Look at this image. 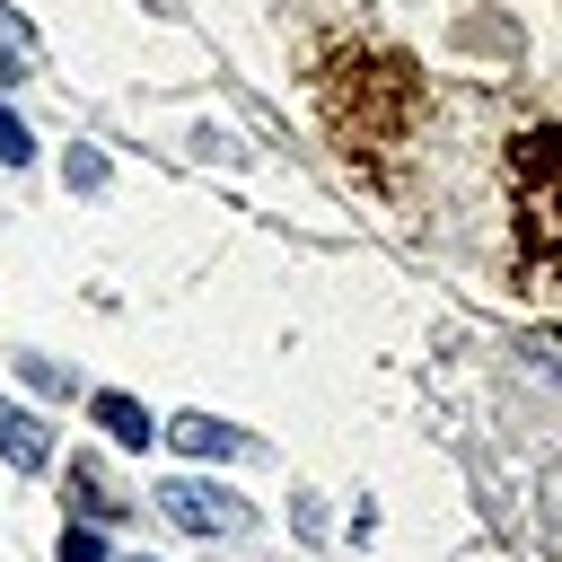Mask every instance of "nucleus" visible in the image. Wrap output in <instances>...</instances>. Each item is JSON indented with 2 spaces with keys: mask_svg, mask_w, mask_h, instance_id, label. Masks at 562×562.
I'll return each instance as SVG.
<instances>
[{
  "mask_svg": "<svg viewBox=\"0 0 562 562\" xmlns=\"http://www.w3.org/2000/svg\"><path fill=\"white\" fill-rule=\"evenodd\" d=\"M518 220H527V255L562 272V132L518 140Z\"/></svg>",
  "mask_w": 562,
  "mask_h": 562,
  "instance_id": "1",
  "label": "nucleus"
},
{
  "mask_svg": "<svg viewBox=\"0 0 562 562\" xmlns=\"http://www.w3.org/2000/svg\"><path fill=\"white\" fill-rule=\"evenodd\" d=\"M167 518H176V527H193V536H228V527H246V501L202 492V483H167Z\"/></svg>",
  "mask_w": 562,
  "mask_h": 562,
  "instance_id": "2",
  "label": "nucleus"
},
{
  "mask_svg": "<svg viewBox=\"0 0 562 562\" xmlns=\"http://www.w3.org/2000/svg\"><path fill=\"white\" fill-rule=\"evenodd\" d=\"M44 448H53L44 422H35L26 404H0V457H9V465H44Z\"/></svg>",
  "mask_w": 562,
  "mask_h": 562,
  "instance_id": "3",
  "label": "nucleus"
},
{
  "mask_svg": "<svg viewBox=\"0 0 562 562\" xmlns=\"http://www.w3.org/2000/svg\"><path fill=\"white\" fill-rule=\"evenodd\" d=\"M167 439H176L184 457H228V448H237V430H228V422H211V413H184Z\"/></svg>",
  "mask_w": 562,
  "mask_h": 562,
  "instance_id": "4",
  "label": "nucleus"
},
{
  "mask_svg": "<svg viewBox=\"0 0 562 562\" xmlns=\"http://www.w3.org/2000/svg\"><path fill=\"white\" fill-rule=\"evenodd\" d=\"M97 422H105L123 448H149V413H140L132 395H97Z\"/></svg>",
  "mask_w": 562,
  "mask_h": 562,
  "instance_id": "5",
  "label": "nucleus"
},
{
  "mask_svg": "<svg viewBox=\"0 0 562 562\" xmlns=\"http://www.w3.org/2000/svg\"><path fill=\"white\" fill-rule=\"evenodd\" d=\"M35 158V140H26V123L18 114H0V167H26Z\"/></svg>",
  "mask_w": 562,
  "mask_h": 562,
  "instance_id": "6",
  "label": "nucleus"
},
{
  "mask_svg": "<svg viewBox=\"0 0 562 562\" xmlns=\"http://www.w3.org/2000/svg\"><path fill=\"white\" fill-rule=\"evenodd\" d=\"M61 562H105V544H97V527H70V536H61Z\"/></svg>",
  "mask_w": 562,
  "mask_h": 562,
  "instance_id": "7",
  "label": "nucleus"
}]
</instances>
